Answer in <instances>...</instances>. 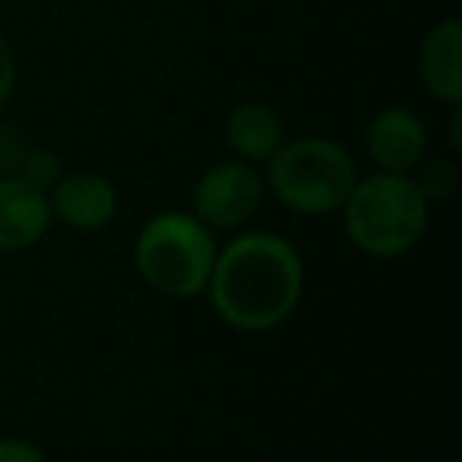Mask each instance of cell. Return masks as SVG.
I'll use <instances>...</instances> for the list:
<instances>
[{
  "instance_id": "8",
  "label": "cell",
  "mask_w": 462,
  "mask_h": 462,
  "mask_svg": "<svg viewBox=\"0 0 462 462\" xmlns=\"http://www.w3.org/2000/svg\"><path fill=\"white\" fill-rule=\"evenodd\" d=\"M48 193L23 180L20 174L0 178V254H20L35 247L51 231Z\"/></svg>"
},
{
  "instance_id": "10",
  "label": "cell",
  "mask_w": 462,
  "mask_h": 462,
  "mask_svg": "<svg viewBox=\"0 0 462 462\" xmlns=\"http://www.w3.org/2000/svg\"><path fill=\"white\" fill-rule=\"evenodd\" d=\"M285 140H289L285 121L266 102H241L225 117V143L235 159L251 162L257 168L266 165L285 146Z\"/></svg>"
},
{
  "instance_id": "6",
  "label": "cell",
  "mask_w": 462,
  "mask_h": 462,
  "mask_svg": "<svg viewBox=\"0 0 462 462\" xmlns=\"http://www.w3.org/2000/svg\"><path fill=\"white\" fill-rule=\"evenodd\" d=\"M365 149L377 171L411 174L428 155V127L405 105H386L367 121Z\"/></svg>"
},
{
  "instance_id": "13",
  "label": "cell",
  "mask_w": 462,
  "mask_h": 462,
  "mask_svg": "<svg viewBox=\"0 0 462 462\" xmlns=\"http://www.w3.org/2000/svg\"><path fill=\"white\" fill-rule=\"evenodd\" d=\"M29 143L20 136V130L14 127H4L0 124V178H7V174H16L29 152Z\"/></svg>"
},
{
  "instance_id": "14",
  "label": "cell",
  "mask_w": 462,
  "mask_h": 462,
  "mask_svg": "<svg viewBox=\"0 0 462 462\" xmlns=\"http://www.w3.org/2000/svg\"><path fill=\"white\" fill-rule=\"evenodd\" d=\"M16 83H20V64H16V51L4 35H0V115L7 111L10 98L16 92Z\"/></svg>"
},
{
  "instance_id": "2",
  "label": "cell",
  "mask_w": 462,
  "mask_h": 462,
  "mask_svg": "<svg viewBox=\"0 0 462 462\" xmlns=\"http://www.w3.org/2000/svg\"><path fill=\"white\" fill-rule=\"evenodd\" d=\"M346 238L374 260H396L418 247L430 222V203L409 174L374 171L358 178L342 203Z\"/></svg>"
},
{
  "instance_id": "5",
  "label": "cell",
  "mask_w": 462,
  "mask_h": 462,
  "mask_svg": "<svg viewBox=\"0 0 462 462\" xmlns=\"http://www.w3.org/2000/svg\"><path fill=\"white\" fill-rule=\"evenodd\" d=\"M266 199L263 171L251 162L225 159L209 165L190 190V216L209 231H238Z\"/></svg>"
},
{
  "instance_id": "16",
  "label": "cell",
  "mask_w": 462,
  "mask_h": 462,
  "mask_svg": "<svg viewBox=\"0 0 462 462\" xmlns=\"http://www.w3.org/2000/svg\"><path fill=\"white\" fill-rule=\"evenodd\" d=\"M453 115H449V146H453V152H459L462 149V111L459 108H449Z\"/></svg>"
},
{
  "instance_id": "12",
  "label": "cell",
  "mask_w": 462,
  "mask_h": 462,
  "mask_svg": "<svg viewBox=\"0 0 462 462\" xmlns=\"http://www.w3.org/2000/svg\"><path fill=\"white\" fill-rule=\"evenodd\" d=\"M20 174L23 180H29L32 187H39V190L51 193L54 184H58L60 178H64V165H60V159L51 152V149H29L26 159H23L20 165Z\"/></svg>"
},
{
  "instance_id": "1",
  "label": "cell",
  "mask_w": 462,
  "mask_h": 462,
  "mask_svg": "<svg viewBox=\"0 0 462 462\" xmlns=\"http://www.w3.org/2000/svg\"><path fill=\"white\" fill-rule=\"evenodd\" d=\"M206 295L225 327L270 333L304 298V260L279 231H241L218 247Z\"/></svg>"
},
{
  "instance_id": "3",
  "label": "cell",
  "mask_w": 462,
  "mask_h": 462,
  "mask_svg": "<svg viewBox=\"0 0 462 462\" xmlns=\"http://www.w3.org/2000/svg\"><path fill=\"white\" fill-rule=\"evenodd\" d=\"M216 254V231L180 209L152 216L134 241V266L140 279L155 295L174 301L206 295Z\"/></svg>"
},
{
  "instance_id": "9",
  "label": "cell",
  "mask_w": 462,
  "mask_h": 462,
  "mask_svg": "<svg viewBox=\"0 0 462 462\" xmlns=\"http://www.w3.org/2000/svg\"><path fill=\"white\" fill-rule=\"evenodd\" d=\"M418 77L437 102L462 105V20L447 16L424 32L418 48Z\"/></svg>"
},
{
  "instance_id": "7",
  "label": "cell",
  "mask_w": 462,
  "mask_h": 462,
  "mask_svg": "<svg viewBox=\"0 0 462 462\" xmlns=\"http://www.w3.org/2000/svg\"><path fill=\"white\" fill-rule=\"evenodd\" d=\"M48 203H51V218L73 231H92L108 228L117 218L121 209V197H117V187L111 184L105 174L96 171H73L54 184V190L48 193Z\"/></svg>"
},
{
  "instance_id": "11",
  "label": "cell",
  "mask_w": 462,
  "mask_h": 462,
  "mask_svg": "<svg viewBox=\"0 0 462 462\" xmlns=\"http://www.w3.org/2000/svg\"><path fill=\"white\" fill-rule=\"evenodd\" d=\"M428 203L449 199L459 187V165L453 159H421L409 174Z\"/></svg>"
},
{
  "instance_id": "15",
  "label": "cell",
  "mask_w": 462,
  "mask_h": 462,
  "mask_svg": "<svg viewBox=\"0 0 462 462\" xmlns=\"http://www.w3.org/2000/svg\"><path fill=\"white\" fill-rule=\"evenodd\" d=\"M0 462H48L42 447L23 437H0Z\"/></svg>"
},
{
  "instance_id": "4",
  "label": "cell",
  "mask_w": 462,
  "mask_h": 462,
  "mask_svg": "<svg viewBox=\"0 0 462 462\" xmlns=\"http://www.w3.org/2000/svg\"><path fill=\"white\" fill-rule=\"evenodd\" d=\"M358 162L329 136H298L263 165L266 193L295 216L339 212L358 180Z\"/></svg>"
}]
</instances>
